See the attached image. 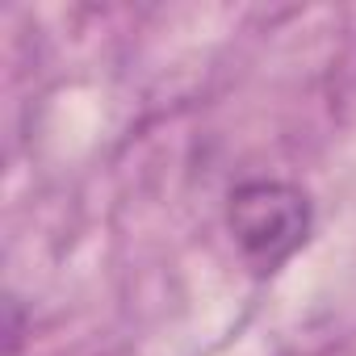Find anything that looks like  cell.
Listing matches in <instances>:
<instances>
[{"instance_id":"6da1fadb","label":"cell","mask_w":356,"mask_h":356,"mask_svg":"<svg viewBox=\"0 0 356 356\" xmlns=\"http://www.w3.org/2000/svg\"><path fill=\"white\" fill-rule=\"evenodd\" d=\"M310 197L285 181H248L227 202V227L256 273L285 264L310 235Z\"/></svg>"}]
</instances>
